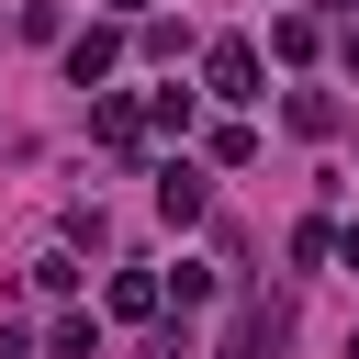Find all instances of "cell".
<instances>
[{"instance_id":"obj_8","label":"cell","mask_w":359,"mask_h":359,"mask_svg":"<svg viewBox=\"0 0 359 359\" xmlns=\"http://www.w3.org/2000/svg\"><path fill=\"white\" fill-rule=\"evenodd\" d=\"M348 67H359V34H348Z\"/></svg>"},{"instance_id":"obj_1","label":"cell","mask_w":359,"mask_h":359,"mask_svg":"<svg viewBox=\"0 0 359 359\" xmlns=\"http://www.w3.org/2000/svg\"><path fill=\"white\" fill-rule=\"evenodd\" d=\"M224 359H292V303H247L236 337H224Z\"/></svg>"},{"instance_id":"obj_5","label":"cell","mask_w":359,"mask_h":359,"mask_svg":"<svg viewBox=\"0 0 359 359\" xmlns=\"http://www.w3.org/2000/svg\"><path fill=\"white\" fill-rule=\"evenodd\" d=\"M157 213H168V224H202V180H191V168H157Z\"/></svg>"},{"instance_id":"obj_9","label":"cell","mask_w":359,"mask_h":359,"mask_svg":"<svg viewBox=\"0 0 359 359\" xmlns=\"http://www.w3.org/2000/svg\"><path fill=\"white\" fill-rule=\"evenodd\" d=\"M348 359H359V337H348Z\"/></svg>"},{"instance_id":"obj_4","label":"cell","mask_w":359,"mask_h":359,"mask_svg":"<svg viewBox=\"0 0 359 359\" xmlns=\"http://www.w3.org/2000/svg\"><path fill=\"white\" fill-rule=\"evenodd\" d=\"M90 135H101L112 157H135V146H146V112H135V101H90Z\"/></svg>"},{"instance_id":"obj_7","label":"cell","mask_w":359,"mask_h":359,"mask_svg":"<svg viewBox=\"0 0 359 359\" xmlns=\"http://www.w3.org/2000/svg\"><path fill=\"white\" fill-rule=\"evenodd\" d=\"M337 258H348V269H359V224H348V236H337Z\"/></svg>"},{"instance_id":"obj_3","label":"cell","mask_w":359,"mask_h":359,"mask_svg":"<svg viewBox=\"0 0 359 359\" xmlns=\"http://www.w3.org/2000/svg\"><path fill=\"white\" fill-rule=\"evenodd\" d=\"M112 56H123V34H112V22H90V34L67 45V79H79V90H90V79H112Z\"/></svg>"},{"instance_id":"obj_6","label":"cell","mask_w":359,"mask_h":359,"mask_svg":"<svg viewBox=\"0 0 359 359\" xmlns=\"http://www.w3.org/2000/svg\"><path fill=\"white\" fill-rule=\"evenodd\" d=\"M112 314H123V325H135V314H157V280H146V269H123V280H112Z\"/></svg>"},{"instance_id":"obj_2","label":"cell","mask_w":359,"mask_h":359,"mask_svg":"<svg viewBox=\"0 0 359 359\" xmlns=\"http://www.w3.org/2000/svg\"><path fill=\"white\" fill-rule=\"evenodd\" d=\"M202 90H213V101H258V45H247V34H224V45L202 56Z\"/></svg>"}]
</instances>
